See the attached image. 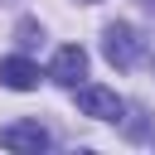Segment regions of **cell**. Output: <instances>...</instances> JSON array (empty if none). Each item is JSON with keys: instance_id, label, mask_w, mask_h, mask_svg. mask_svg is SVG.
<instances>
[{"instance_id": "cell-7", "label": "cell", "mask_w": 155, "mask_h": 155, "mask_svg": "<svg viewBox=\"0 0 155 155\" xmlns=\"http://www.w3.org/2000/svg\"><path fill=\"white\" fill-rule=\"evenodd\" d=\"M145 5H150V10H155V0H145Z\"/></svg>"}, {"instance_id": "cell-2", "label": "cell", "mask_w": 155, "mask_h": 155, "mask_svg": "<svg viewBox=\"0 0 155 155\" xmlns=\"http://www.w3.org/2000/svg\"><path fill=\"white\" fill-rule=\"evenodd\" d=\"M78 107L92 121H121V111H126V102L111 87H97V82H78Z\"/></svg>"}, {"instance_id": "cell-9", "label": "cell", "mask_w": 155, "mask_h": 155, "mask_svg": "<svg viewBox=\"0 0 155 155\" xmlns=\"http://www.w3.org/2000/svg\"><path fill=\"white\" fill-rule=\"evenodd\" d=\"M150 58H155V53H150Z\"/></svg>"}, {"instance_id": "cell-6", "label": "cell", "mask_w": 155, "mask_h": 155, "mask_svg": "<svg viewBox=\"0 0 155 155\" xmlns=\"http://www.w3.org/2000/svg\"><path fill=\"white\" fill-rule=\"evenodd\" d=\"M15 39H19L24 48H34V44H39L44 34H39V24H34V19H19V29H15Z\"/></svg>"}, {"instance_id": "cell-8", "label": "cell", "mask_w": 155, "mask_h": 155, "mask_svg": "<svg viewBox=\"0 0 155 155\" xmlns=\"http://www.w3.org/2000/svg\"><path fill=\"white\" fill-rule=\"evenodd\" d=\"M87 5H97V0H87Z\"/></svg>"}, {"instance_id": "cell-4", "label": "cell", "mask_w": 155, "mask_h": 155, "mask_svg": "<svg viewBox=\"0 0 155 155\" xmlns=\"http://www.w3.org/2000/svg\"><path fill=\"white\" fill-rule=\"evenodd\" d=\"M0 145L5 150H48V131L39 126V121H10L5 131H0Z\"/></svg>"}, {"instance_id": "cell-1", "label": "cell", "mask_w": 155, "mask_h": 155, "mask_svg": "<svg viewBox=\"0 0 155 155\" xmlns=\"http://www.w3.org/2000/svg\"><path fill=\"white\" fill-rule=\"evenodd\" d=\"M102 53H107V63L111 68H136L140 63V53H145V39L131 29V24H107V34H102Z\"/></svg>"}, {"instance_id": "cell-3", "label": "cell", "mask_w": 155, "mask_h": 155, "mask_svg": "<svg viewBox=\"0 0 155 155\" xmlns=\"http://www.w3.org/2000/svg\"><path fill=\"white\" fill-rule=\"evenodd\" d=\"M48 78H53L58 87H78V82L87 78V48H82V44H63V48L53 53Z\"/></svg>"}, {"instance_id": "cell-5", "label": "cell", "mask_w": 155, "mask_h": 155, "mask_svg": "<svg viewBox=\"0 0 155 155\" xmlns=\"http://www.w3.org/2000/svg\"><path fill=\"white\" fill-rule=\"evenodd\" d=\"M0 87H10V92H29V87H39V63H29V58H0Z\"/></svg>"}]
</instances>
